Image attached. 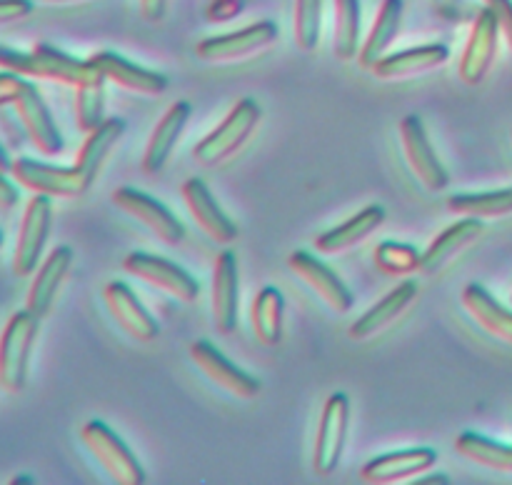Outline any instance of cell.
Returning a JSON list of instances; mask_svg holds the SVG:
<instances>
[{
  "label": "cell",
  "mask_w": 512,
  "mask_h": 485,
  "mask_svg": "<svg viewBox=\"0 0 512 485\" xmlns=\"http://www.w3.org/2000/svg\"><path fill=\"white\" fill-rule=\"evenodd\" d=\"M0 68L23 75V78L50 80L68 88H83V85L105 80L103 73L90 63V58L80 60L48 43H35L28 53L0 45Z\"/></svg>",
  "instance_id": "6da1fadb"
},
{
  "label": "cell",
  "mask_w": 512,
  "mask_h": 485,
  "mask_svg": "<svg viewBox=\"0 0 512 485\" xmlns=\"http://www.w3.org/2000/svg\"><path fill=\"white\" fill-rule=\"evenodd\" d=\"M263 118V108H260L258 100L243 98L228 110L223 120L205 135L203 140H198L193 148V160L203 168H213V165L225 163V160L233 158L238 150H243V145L248 143L250 135L255 133V128L260 125Z\"/></svg>",
  "instance_id": "7a4b0ae2"
},
{
  "label": "cell",
  "mask_w": 512,
  "mask_h": 485,
  "mask_svg": "<svg viewBox=\"0 0 512 485\" xmlns=\"http://www.w3.org/2000/svg\"><path fill=\"white\" fill-rule=\"evenodd\" d=\"M40 333V318L28 308L18 310L0 330V390L18 395L28 385L30 358Z\"/></svg>",
  "instance_id": "3957f363"
},
{
  "label": "cell",
  "mask_w": 512,
  "mask_h": 485,
  "mask_svg": "<svg viewBox=\"0 0 512 485\" xmlns=\"http://www.w3.org/2000/svg\"><path fill=\"white\" fill-rule=\"evenodd\" d=\"M10 175L15 183L25 190H33V195H48V198H83L93 180L78 168V165H50L35 158H15L10 165Z\"/></svg>",
  "instance_id": "277c9868"
},
{
  "label": "cell",
  "mask_w": 512,
  "mask_h": 485,
  "mask_svg": "<svg viewBox=\"0 0 512 485\" xmlns=\"http://www.w3.org/2000/svg\"><path fill=\"white\" fill-rule=\"evenodd\" d=\"M80 440H83L85 448L90 450V455L103 465V470L110 475V480H115L118 485L145 483V470L143 465H140V460L135 458L133 450L125 445V440L120 438L110 425H105L103 420H88V423L80 428Z\"/></svg>",
  "instance_id": "5b68a950"
},
{
  "label": "cell",
  "mask_w": 512,
  "mask_h": 485,
  "mask_svg": "<svg viewBox=\"0 0 512 485\" xmlns=\"http://www.w3.org/2000/svg\"><path fill=\"white\" fill-rule=\"evenodd\" d=\"M350 428V400L345 393H333L320 410L318 433L313 445V473L328 478L343 460Z\"/></svg>",
  "instance_id": "8992f818"
},
{
  "label": "cell",
  "mask_w": 512,
  "mask_h": 485,
  "mask_svg": "<svg viewBox=\"0 0 512 485\" xmlns=\"http://www.w3.org/2000/svg\"><path fill=\"white\" fill-rule=\"evenodd\" d=\"M50 228H53V198L33 195L20 218L18 240H15L13 250V273L18 278H28L38 270L45 243L50 238Z\"/></svg>",
  "instance_id": "52a82bcc"
},
{
  "label": "cell",
  "mask_w": 512,
  "mask_h": 485,
  "mask_svg": "<svg viewBox=\"0 0 512 485\" xmlns=\"http://www.w3.org/2000/svg\"><path fill=\"white\" fill-rule=\"evenodd\" d=\"M123 270L130 273L133 278L143 280L150 288L163 290L170 298L180 300V303H195L200 295V283L183 268V265L173 263L168 258H160V255L150 253H135L125 255L123 258Z\"/></svg>",
  "instance_id": "ba28073f"
},
{
  "label": "cell",
  "mask_w": 512,
  "mask_h": 485,
  "mask_svg": "<svg viewBox=\"0 0 512 485\" xmlns=\"http://www.w3.org/2000/svg\"><path fill=\"white\" fill-rule=\"evenodd\" d=\"M113 205L118 210H123L128 218H133L135 223H140L143 228H148L160 243L165 245H180L185 240V228L178 220V215L168 208L165 203H160L153 195L143 193L138 188H130V185H123V188L113 190L110 195Z\"/></svg>",
  "instance_id": "9c48e42d"
},
{
  "label": "cell",
  "mask_w": 512,
  "mask_h": 485,
  "mask_svg": "<svg viewBox=\"0 0 512 485\" xmlns=\"http://www.w3.org/2000/svg\"><path fill=\"white\" fill-rule=\"evenodd\" d=\"M400 143H403L405 163H408L410 173L418 178V183L423 185L425 190L438 193V190L448 188L450 175L448 170H445L443 160L435 153L420 115H405V118L400 120Z\"/></svg>",
  "instance_id": "30bf717a"
},
{
  "label": "cell",
  "mask_w": 512,
  "mask_h": 485,
  "mask_svg": "<svg viewBox=\"0 0 512 485\" xmlns=\"http://www.w3.org/2000/svg\"><path fill=\"white\" fill-rule=\"evenodd\" d=\"M278 40V25L273 20H258L225 35H213L195 45V58L203 63H235L250 58Z\"/></svg>",
  "instance_id": "8fae6325"
},
{
  "label": "cell",
  "mask_w": 512,
  "mask_h": 485,
  "mask_svg": "<svg viewBox=\"0 0 512 485\" xmlns=\"http://www.w3.org/2000/svg\"><path fill=\"white\" fill-rule=\"evenodd\" d=\"M188 353L190 360L198 365L200 373L210 383L233 395V398L253 400L260 395V380L250 375L248 370L240 368V365H235L230 358H225L210 340H195V343H190Z\"/></svg>",
  "instance_id": "7c38bea8"
},
{
  "label": "cell",
  "mask_w": 512,
  "mask_h": 485,
  "mask_svg": "<svg viewBox=\"0 0 512 485\" xmlns=\"http://www.w3.org/2000/svg\"><path fill=\"white\" fill-rule=\"evenodd\" d=\"M288 268L293 270L295 278L303 280L325 305H328L333 313H348L353 310V293H350L348 285L343 283L338 273L330 268L328 263L313 255L310 250H293L288 255Z\"/></svg>",
  "instance_id": "4fadbf2b"
},
{
  "label": "cell",
  "mask_w": 512,
  "mask_h": 485,
  "mask_svg": "<svg viewBox=\"0 0 512 485\" xmlns=\"http://www.w3.org/2000/svg\"><path fill=\"white\" fill-rule=\"evenodd\" d=\"M240 313V265L235 250H223L213 263L210 280V315L220 335H230L238 328Z\"/></svg>",
  "instance_id": "5bb4252c"
},
{
  "label": "cell",
  "mask_w": 512,
  "mask_h": 485,
  "mask_svg": "<svg viewBox=\"0 0 512 485\" xmlns=\"http://www.w3.org/2000/svg\"><path fill=\"white\" fill-rule=\"evenodd\" d=\"M498 38H500L498 18H495L493 10L485 5V8L478 13V18L473 20L468 43H465L463 55H460L458 75L465 85L483 83L485 75H488L490 68H493L495 55H498Z\"/></svg>",
  "instance_id": "9a60e30c"
},
{
  "label": "cell",
  "mask_w": 512,
  "mask_h": 485,
  "mask_svg": "<svg viewBox=\"0 0 512 485\" xmlns=\"http://www.w3.org/2000/svg\"><path fill=\"white\" fill-rule=\"evenodd\" d=\"M185 200V208L190 210V218L195 220L200 230L208 235L213 243L230 245L238 240L240 230L235 225V220L220 208V203L215 200V195L210 193L208 183L203 178H188L180 188Z\"/></svg>",
  "instance_id": "2e32d148"
},
{
  "label": "cell",
  "mask_w": 512,
  "mask_h": 485,
  "mask_svg": "<svg viewBox=\"0 0 512 485\" xmlns=\"http://www.w3.org/2000/svg\"><path fill=\"white\" fill-rule=\"evenodd\" d=\"M435 463H438V450L428 448V445L390 450V453L368 460L360 470V478L370 485L405 483V480L428 473Z\"/></svg>",
  "instance_id": "e0dca14e"
},
{
  "label": "cell",
  "mask_w": 512,
  "mask_h": 485,
  "mask_svg": "<svg viewBox=\"0 0 512 485\" xmlns=\"http://www.w3.org/2000/svg\"><path fill=\"white\" fill-rule=\"evenodd\" d=\"M103 300L108 305V313L115 323L120 325L128 338L138 340V343H153L160 335V325L153 315L145 310L138 295L133 293L128 283L123 280H110L103 288Z\"/></svg>",
  "instance_id": "ac0fdd59"
},
{
  "label": "cell",
  "mask_w": 512,
  "mask_h": 485,
  "mask_svg": "<svg viewBox=\"0 0 512 485\" xmlns=\"http://www.w3.org/2000/svg\"><path fill=\"white\" fill-rule=\"evenodd\" d=\"M73 258L75 255L70 245H58L40 260L38 270L33 273L28 295H25V308L38 315L40 320L48 318L50 310H53L60 288L68 278L70 268H73Z\"/></svg>",
  "instance_id": "d6986e66"
},
{
  "label": "cell",
  "mask_w": 512,
  "mask_h": 485,
  "mask_svg": "<svg viewBox=\"0 0 512 485\" xmlns=\"http://www.w3.org/2000/svg\"><path fill=\"white\" fill-rule=\"evenodd\" d=\"M90 63L103 73L108 83L118 85V88L128 90V93L138 95H163L168 90L170 80L160 70H150L145 65L133 63V60L123 58V55L113 53V50H98L90 55Z\"/></svg>",
  "instance_id": "ffe728a7"
},
{
  "label": "cell",
  "mask_w": 512,
  "mask_h": 485,
  "mask_svg": "<svg viewBox=\"0 0 512 485\" xmlns=\"http://www.w3.org/2000/svg\"><path fill=\"white\" fill-rule=\"evenodd\" d=\"M15 113H18L20 123H23L25 135L30 138V143L35 145V150L48 158L58 155L63 150L65 140L60 135L58 125H55L53 113L48 110V103L43 100L40 90L33 83L25 85V90L20 93V98L15 100Z\"/></svg>",
  "instance_id": "44dd1931"
},
{
  "label": "cell",
  "mask_w": 512,
  "mask_h": 485,
  "mask_svg": "<svg viewBox=\"0 0 512 485\" xmlns=\"http://www.w3.org/2000/svg\"><path fill=\"white\" fill-rule=\"evenodd\" d=\"M448 58L450 50L443 43L413 45V48L398 50V53H385L368 73L378 80H405L443 68Z\"/></svg>",
  "instance_id": "7402d4cb"
},
{
  "label": "cell",
  "mask_w": 512,
  "mask_h": 485,
  "mask_svg": "<svg viewBox=\"0 0 512 485\" xmlns=\"http://www.w3.org/2000/svg\"><path fill=\"white\" fill-rule=\"evenodd\" d=\"M190 113H193V105H190L188 100H175V103L168 105L163 118L155 123L148 145H145V153H143L145 175H158L160 170L168 165L170 155H173L185 125H188Z\"/></svg>",
  "instance_id": "603a6c76"
},
{
  "label": "cell",
  "mask_w": 512,
  "mask_h": 485,
  "mask_svg": "<svg viewBox=\"0 0 512 485\" xmlns=\"http://www.w3.org/2000/svg\"><path fill=\"white\" fill-rule=\"evenodd\" d=\"M418 298V283L415 280H403V283L395 285L388 295L378 300L375 305H370L358 320L348 328L350 340H370L375 335H380L383 330H388L405 310L410 308V303Z\"/></svg>",
  "instance_id": "cb8c5ba5"
},
{
  "label": "cell",
  "mask_w": 512,
  "mask_h": 485,
  "mask_svg": "<svg viewBox=\"0 0 512 485\" xmlns=\"http://www.w3.org/2000/svg\"><path fill=\"white\" fill-rule=\"evenodd\" d=\"M483 220L478 218H460L453 225L443 230L440 235H435L433 243L423 250V265H420V273L425 275H438L440 270L448 263H453L465 248L480 240L483 235Z\"/></svg>",
  "instance_id": "d4e9b609"
},
{
  "label": "cell",
  "mask_w": 512,
  "mask_h": 485,
  "mask_svg": "<svg viewBox=\"0 0 512 485\" xmlns=\"http://www.w3.org/2000/svg\"><path fill=\"white\" fill-rule=\"evenodd\" d=\"M383 223L385 208L378 203H370L365 205L363 210H358L353 218L345 220V223L320 233L318 238H315V250H318L320 255L345 253V250L355 248V245H360L363 240H368Z\"/></svg>",
  "instance_id": "484cf974"
},
{
  "label": "cell",
  "mask_w": 512,
  "mask_h": 485,
  "mask_svg": "<svg viewBox=\"0 0 512 485\" xmlns=\"http://www.w3.org/2000/svg\"><path fill=\"white\" fill-rule=\"evenodd\" d=\"M403 10V0H383V3H380L378 15H375L365 40L360 43L358 58H355L360 68L370 70L385 53H388L390 45L398 38L400 28H403Z\"/></svg>",
  "instance_id": "4316f807"
},
{
  "label": "cell",
  "mask_w": 512,
  "mask_h": 485,
  "mask_svg": "<svg viewBox=\"0 0 512 485\" xmlns=\"http://www.w3.org/2000/svg\"><path fill=\"white\" fill-rule=\"evenodd\" d=\"M463 308L468 310L470 318L500 343L512 345V310L493 298L480 283H468L463 288Z\"/></svg>",
  "instance_id": "83f0119b"
},
{
  "label": "cell",
  "mask_w": 512,
  "mask_h": 485,
  "mask_svg": "<svg viewBox=\"0 0 512 485\" xmlns=\"http://www.w3.org/2000/svg\"><path fill=\"white\" fill-rule=\"evenodd\" d=\"M283 318H285V298L275 285H265L250 303V328L258 343L278 345L283 340Z\"/></svg>",
  "instance_id": "f1b7e54d"
},
{
  "label": "cell",
  "mask_w": 512,
  "mask_h": 485,
  "mask_svg": "<svg viewBox=\"0 0 512 485\" xmlns=\"http://www.w3.org/2000/svg\"><path fill=\"white\" fill-rule=\"evenodd\" d=\"M125 135V120L123 118H105L103 123L95 130H90L85 143L80 145L78 158H75V165L88 175L90 180H98L100 170H103L105 160L113 153L115 145L120 143V138Z\"/></svg>",
  "instance_id": "f546056e"
},
{
  "label": "cell",
  "mask_w": 512,
  "mask_h": 485,
  "mask_svg": "<svg viewBox=\"0 0 512 485\" xmlns=\"http://www.w3.org/2000/svg\"><path fill=\"white\" fill-rule=\"evenodd\" d=\"M448 210L460 218L498 220L512 215V188L483 190V193H458L448 198Z\"/></svg>",
  "instance_id": "4dcf8cb0"
},
{
  "label": "cell",
  "mask_w": 512,
  "mask_h": 485,
  "mask_svg": "<svg viewBox=\"0 0 512 485\" xmlns=\"http://www.w3.org/2000/svg\"><path fill=\"white\" fill-rule=\"evenodd\" d=\"M455 450L460 458L470 460V463L512 475V445L508 443H500V440L480 435L475 430H465L455 438Z\"/></svg>",
  "instance_id": "1f68e13d"
},
{
  "label": "cell",
  "mask_w": 512,
  "mask_h": 485,
  "mask_svg": "<svg viewBox=\"0 0 512 485\" xmlns=\"http://www.w3.org/2000/svg\"><path fill=\"white\" fill-rule=\"evenodd\" d=\"M360 50V0H333V53L350 63Z\"/></svg>",
  "instance_id": "d6a6232c"
},
{
  "label": "cell",
  "mask_w": 512,
  "mask_h": 485,
  "mask_svg": "<svg viewBox=\"0 0 512 485\" xmlns=\"http://www.w3.org/2000/svg\"><path fill=\"white\" fill-rule=\"evenodd\" d=\"M375 268L388 278H405L415 273L423 265V253L410 243H398V240H383L373 253Z\"/></svg>",
  "instance_id": "836d02e7"
},
{
  "label": "cell",
  "mask_w": 512,
  "mask_h": 485,
  "mask_svg": "<svg viewBox=\"0 0 512 485\" xmlns=\"http://www.w3.org/2000/svg\"><path fill=\"white\" fill-rule=\"evenodd\" d=\"M320 30H323V0H295L293 8V40L298 50L318 48Z\"/></svg>",
  "instance_id": "e575fe53"
},
{
  "label": "cell",
  "mask_w": 512,
  "mask_h": 485,
  "mask_svg": "<svg viewBox=\"0 0 512 485\" xmlns=\"http://www.w3.org/2000/svg\"><path fill=\"white\" fill-rule=\"evenodd\" d=\"M105 120V80L75 88V123L83 133L98 128Z\"/></svg>",
  "instance_id": "d590c367"
},
{
  "label": "cell",
  "mask_w": 512,
  "mask_h": 485,
  "mask_svg": "<svg viewBox=\"0 0 512 485\" xmlns=\"http://www.w3.org/2000/svg\"><path fill=\"white\" fill-rule=\"evenodd\" d=\"M248 0H210L208 8H205V20L213 25L230 23V20L238 18L245 10Z\"/></svg>",
  "instance_id": "8d00e7d4"
},
{
  "label": "cell",
  "mask_w": 512,
  "mask_h": 485,
  "mask_svg": "<svg viewBox=\"0 0 512 485\" xmlns=\"http://www.w3.org/2000/svg\"><path fill=\"white\" fill-rule=\"evenodd\" d=\"M30 80L23 78L18 73H10V70H0V108H13L15 100L20 98V93L25 90Z\"/></svg>",
  "instance_id": "74e56055"
},
{
  "label": "cell",
  "mask_w": 512,
  "mask_h": 485,
  "mask_svg": "<svg viewBox=\"0 0 512 485\" xmlns=\"http://www.w3.org/2000/svg\"><path fill=\"white\" fill-rule=\"evenodd\" d=\"M35 0H0V25L20 23L30 18L35 8Z\"/></svg>",
  "instance_id": "f35d334b"
},
{
  "label": "cell",
  "mask_w": 512,
  "mask_h": 485,
  "mask_svg": "<svg viewBox=\"0 0 512 485\" xmlns=\"http://www.w3.org/2000/svg\"><path fill=\"white\" fill-rule=\"evenodd\" d=\"M490 10L495 13L500 25V35L505 38L508 48L512 50V0H485Z\"/></svg>",
  "instance_id": "ab89813d"
},
{
  "label": "cell",
  "mask_w": 512,
  "mask_h": 485,
  "mask_svg": "<svg viewBox=\"0 0 512 485\" xmlns=\"http://www.w3.org/2000/svg\"><path fill=\"white\" fill-rule=\"evenodd\" d=\"M138 8L143 20L148 23H160L168 13V0H138Z\"/></svg>",
  "instance_id": "60d3db41"
},
{
  "label": "cell",
  "mask_w": 512,
  "mask_h": 485,
  "mask_svg": "<svg viewBox=\"0 0 512 485\" xmlns=\"http://www.w3.org/2000/svg\"><path fill=\"white\" fill-rule=\"evenodd\" d=\"M18 198H20L18 188H15V185L8 180V175L0 170V210L15 208V205H18Z\"/></svg>",
  "instance_id": "b9f144b4"
},
{
  "label": "cell",
  "mask_w": 512,
  "mask_h": 485,
  "mask_svg": "<svg viewBox=\"0 0 512 485\" xmlns=\"http://www.w3.org/2000/svg\"><path fill=\"white\" fill-rule=\"evenodd\" d=\"M10 165H13V160H10L8 150L0 145V170H3V173H10Z\"/></svg>",
  "instance_id": "7bdbcfd3"
},
{
  "label": "cell",
  "mask_w": 512,
  "mask_h": 485,
  "mask_svg": "<svg viewBox=\"0 0 512 485\" xmlns=\"http://www.w3.org/2000/svg\"><path fill=\"white\" fill-rule=\"evenodd\" d=\"M415 483H448V478L445 475H428V478H415Z\"/></svg>",
  "instance_id": "ee69618b"
},
{
  "label": "cell",
  "mask_w": 512,
  "mask_h": 485,
  "mask_svg": "<svg viewBox=\"0 0 512 485\" xmlns=\"http://www.w3.org/2000/svg\"><path fill=\"white\" fill-rule=\"evenodd\" d=\"M35 3H50V5H58V3H80V0H35Z\"/></svg>",
  "instance_id": "f6af8a7d"
},
{
  "label": "cell",
  "mask_w": 512,
  "mask_h": 485,
  "mask_svg": "<svg viewBox=\"0 0 512 485\" xmlns=\"http://www.w3.org/2000/svg\"><path fill=\"white\" fill-rule=\"evenodd\" d=\"M3 240H5V238H3V230H0V248H3Z\"/></svg>",
  "instance_id": "bcb514c9"
},
{
  "label": "cell",
  "mask_w": 512,
  "mask_h": 485,
  "mask_svg": "<svg viewBox=\"0 0 512 485\" xmlns=\"http://www.w3.org/2000/svg\"><path fill=\"white\" fill-rule=\"evenodd\" d=\"M510 300H512V298H510Z\"/></svg>",
  "instance_id": "7dc6e473"
}]
</instances>
